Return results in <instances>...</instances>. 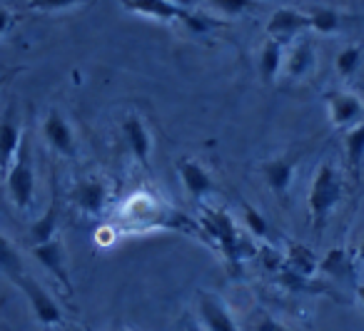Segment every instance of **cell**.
Instances as JSON below:
<instances>
[{
	"mask_svg": "<svg viewBox=\"0 0 364 331\" xmlns=\"http://www.w3.org/2000/svg\"><path fill=\"white\" fill-rule=\"evenodd\" d=\"M344 197V185L339 172L334 170V165L324 162L317 170L309 187V217H312V227L314 229H322L327 224V217L334 212V207L342 202Z\"/></svg>",
	"mask_w": 364,
	"mask_h": 331,
	"instance_id": "obj_1",
	"label": "cell"
},
{
	"mask_svg": "<svg viewBox=\"0 0 364 331\" xmlns=\"http://www.w3.org/2000/svg\"><path fill=\"white\" fill-rule=\"evenodd\" d=\"M6 185H8V197L16 205V210L21 212L31 210L33 197H36V170H33V152L26 135H23L21 150H18L11 170L6 172Z\"/></svg>",
	"mask_w": 364,
	"mask_h": 331,
	"instance_id": "obj_2",
	"label": "cell"
},
{
	"mask_svg": "<svg viewBox=\"0 0 364 331\" xmlns=\"http://www.w3.org/2000/svg\"><path fill=\"white\" fill-rule=\"evenodd\" d=\"M205 222H208L210 234H213L215 239H220V244H223L230 269L237 271V266L242 264V259H245V239L237 232V224L232 222V217H230L228 212L208 210V219Z\"/></svg>",
	"mask_w": 364,
	"mask_h": 331,
	"instance_id": "obj_3",
	"label": "cell"
},
{
	"mask_svg": "<svg viewBox=\"0 0 364 331\" xmlns=\"http://www.w3.org/2000/svg\"><path fill=\"white\" fill-rule=\"evenodd\" d=\"M13 284L23 291V296H26L28 304H31L33 314H36V319L41 321L43 326H60L63 324V309L55 304V299L43 289L41 281H36L33 276L23 274L21 279L13 281Z\"/></svg>",
	"mask_w": 364,
	"mask_h": 331,
	"instance_id": "obj_4",
	"label": "cell"
},
{
	"mask_svg": "<svg viewBox=\"0 0 364 331\" xmlns=\"http://www.w3.org/2000/svg\"><path fill=\"white\" fill-rule=\"evenodd\" d=\"M31 251L38 259V264L46 266L53 274V279L65 289V294H73V281H70V271H68V254H65V244H63V237L55 234L53 239L43 242V244H33Z\"/></svg>",
	"mask_w": 364,
	"mask_h": 331,
	"instance_id": "obj_5",
	"label": "cell"
},
{
	"mask_svg": "<svg viewBox=\"0 0 364 331\" xmlns=\"http://www.w3.org/2000/svg\"><path fill=\"white\" fill-rule=\"evenodd\" d=\"M198 311L200 321H203L208 331H240L228 304L213 291H198Z\"/></svg>",
	"mask_w": 364,
	"mask_h": 331,
	"instance_id": "obj_6",
	"label": "cell"
},
{
	"mask_svg": "<svg viewBox=\"0 0 364 331\" xmlns=\"http://www.w3.org/2000/svg\"><path fill=\"white\" fill-rule=\"evenodd\" d=\"M327 115L334 127H354L364 122V102L352 92H329Z\"/></svg>",
	"mask_w": 364,
	"mask_h": 331,
	"instance_id": "obj_7",
	"label": "cell"
},
{
	"mask_svg": "<svg viewBox=\"0 0 364 331\" xmlns=\"http://www.w3.org/2000/svg\"><path fill=\"white\" fill-rule=\"evenodd\" d=\"M309 28V16L299 11H292V8H279V11L272 13L267 23V36L269 40H277V43H289L299 36L302 31Z\"/></svg>",
	"mask_w": 364,
	"mask_h": 331,
	"instance_id": "obj_8",
	"label": "cell"
},
{
	"mask_svg": "<svg viewBox=\"0 0 364 331\" xmlns=\"http://www.w3.org/2000/svg\"><path fill=\"white\" fill-rule=\"evenodd\" d=\"M43 137L46 142L60 155L73 157L75 155V135H73V127L65 117L58 110H50L43 120Z\"/></svg>",
	"mask_w": 364,
	"mask_h": 331,
	"instance_id": "obj_9",
	"label": "cell"
},
{
	"mask_svg": "<svg viewBox=\"0 0 364 331\" xmlns=\"http://www.w3.org/2000/svg\"><path fill=\"white\" fill-rule=\"evenodd\" d=\"M73 200H75V205L80 207L85 215L97 217V215L105 212L107 200H110V192H107V185L102 180H97V177H87V180H82L80 185L75 187Z\"/></svg>",
	"mask_w": 364,
	"mask_h": 331,
	"instance_id": "obj_10",
	"label": "cell"
},
{
	"mask_svg": "<svg viewBox=\"0 0 364 331\" xmlns=\"http://www.w3.org/2000/svg\"><path fill=\"white\" fill-rule=\"evenodd\" d=\"M177 175H180L182 185H185V190H188V195L193 200H205L215 190V182L210 177V172L203 165H198L195 160H190V157L177 160Z\"/></svg>",
	"mask_w": 364,
	"mask_h": 331,
	"instance_id": "obj_11",
	"label": "cell"
},
{
	"mask_svg": "<svg viewBox=\"0 0 364 331\" xmlns=\"http://www.w3.org/2000/svg\"><path fill=\"white\" fill-rule=\"evenodd\" d=\"M122 6L127 11L137 13V16H147V18H155V21L162 23H172V21H182L188 18V11L172 0H122Z\"/></svg>",
	"mask_w": 364,
	"mask_h": 331,
	"instance_id": "obj_12",
	"label": "cell"
},
{
	"mask_svg": "<svg viewBox=\"0 0 364 331\" xmlns=\"http://www.w3.org/2000/svg\"><path fill=\"white\" fill-rule=\"evenodd\" d=\"M259 172H262L267 187L279 197V200L287 197L289 187H292V180H294V160L292 157H272V160L262 162Z\"/></svg>",
	"mask_w": 364,
	"mask_h": 331,
	"instance_id": "obj_13",
	"label": "cell"
},
{
	"mask_svg": "<svg viewBox=\"0 0 364 331\" xmlns=\"http://www.w3.org/2000/svg\"><path fill=\"white\" fill-rule=\"evenodd\" d=\"M122 135H125L132 157H135L137 162H142V165H147V162H150V152H152V137L145 122L137 115L125 117V122H122Z\"/></svg>",
	"mask_w": 364,
	"mask_h": 331,
	"instance_id": "obj_14",
	"label": "cell"
},
{
	"mask_svg": "<svg viewBox=\"0 0 364 331\" xmlns=\"http://www.w3.org/2000/svg\"><path fill=\"white\" fill-rule=\"evenodd\" d=\"M23 142V132L21 125L13 115L3 117L0 120V172H8L16 160L18 150H21Z\"/></svg>",
	"mask_w": 364,
	"mask_h": 331,
	"instance_id": "obj_15",
	"label": "cell"
},
{
	"mask_svg": "<svg viewBox=\"0 0 364 331\" xmlns=\"http://www.w3.org/2000/svg\"><path fill=\"white\" fill-rule=\"evenodd\" d=\"M314 65V50L309 43H297L292 50L284 55V67L282 72L289 80H299V77H307L309 70Z\"/></svg>",
	"mask_w": 364,
	"mask_h": 331,
	"instance_id": "obj_16",
	"label": "cell"
},
{
	"mask_svg": "<svg viewBox=\"0 0 364 331\" xmlns=\"http://www.w3.org/2000/svg\"><path fill=\"white\" fill-rule=\"evenodd\" d=\"M284 67V45L277 40H267L259 53V75L264 82H274Z\"/></svg>",
	"mask_w": 364,
	"mask_h": 331,
	"instance_id": "obj_17",
	"label": "cell"
},
{
	"mask_svg": "<svg viewBox=\"0 0 364 331\" xmlns=\"http://www.w3.org/2000/svg\"><path fill=\"white\" fill-rule=\"evenodd\" d=\"M284 259H287V269L292 271V274L302 276V279H312L319 271V259L302 244H289Z\"/></svg>",
	"mask_w": 364,
	"mask_h": 331,
	"instance_id": "obj_18",
	"label": "cell"
},
{
	"mask_svg": "<svg viewBox=\"0 0 364 331\" xmlns=\"http://www.w3.org/2000/svg\"><path fill=\"white\" fill-rule=\"evenodd\" d=\"M344 150H347L349 170H352L354 180H359L364 170V122L349 127L347 140H344Z\"/></svg>",
	"mask_w": 364,
	"mask_h": 331,
	"instance_id": "obj_19",
	"label": "cell"
},
{
	"mask_svg": "<svg viewBox=\"0 0 364 331\" xmlns=\"http://www.w3.org/2000/svg\"><path fill=\"white\" fill-rule=\"evenodd\" d=\"M0 271L8 274L11 281H18L26 271H23V256L18 246L8 239L6 234H0Z\"/></svg>",
	"mask_w": 364,
	"mask_h": 331,
	"instance_id": "obj_20",
	"label": "cell"
},
{
	"mask_svg": "<svg viewBox=\"0 0 364 331\" xmlns=\"http://www.w3.org/2000/svg\"><path fill=\"white\" fill-rule=\"evenodd\" d=\"M58 217H60V210H58V197H53V202H50V207H48V212L41 217V219L36 222V224L31 227V239H33V244H43V242L53 239V237L58 234Z\"/></svg>",
	"mask_w": 364,
	"mask_h": 331,
	"instance_id": "obj_21",
	"label": "cell"
},
{
	"mask_svg": "<svg viewBox=\"0 0 364 331\" xmlns=\"http://www.w3.org/2000/svg\"><path fill=\"white\" fill-rule=\"evenodd\" d=\"M319 269H322L324 274L334 276V279H347V276L354 274V264H352V259H349L347 249H339V246L327 251V256L319 261Z\"/></svg>",
	"mask_w": 364,
	"mask_h": 331,
	"instance_id": "obj_22",
	"label": "cell"
},
{
	"mask_svg": "<svg viewBox=\"0 0 364 331\" xmlns=\"http://www.w3.org/2000/svg\"><path fill=\"white\" fill-rule=\"evenodd\" d=\"M339 26H342V18H339V13L332 11V8H317L314 13H309V28L322 33V36L337 33Z\"/></svg>",
	"mask_w": 364,
	"mask_h": 331,
	"instance_id": "obj_23",
	"label": "cell"
},
{
	"mask_svg": "<svg viewBox=\"0 0 364 331\" xmlns=\"http://www.w3.org/2000/svg\"><path fill=\"white\" fill-rule=\"evenodd\" d=\"M242 222L255 239H267L269 237V224L264 219V215L259 210H255L252 205H247V202L242 205Z\"/></svg>",
	"mask_w": 364,
	"mask_h": 331,
	"instance_id": "obj_24",
	"label": "cell"
},
{
	"mask_svg": "<svg viewBox=\"0 0 364 331\" xmlns=\"http://www.w3.org/2000/svg\"><path fill=\"white\" fill-rule=\"evenodd\" d=\"M359 63H362V48H359V45L344 48V50L334 58V67H337V72L342 77L354 75V72H357V67H359Z\"/></svg>",
	"mask_w": 364,
	"mask_h": 331,
	"instance_id": "obj_25",
	"label": "cell"
},
{
	"mask_svg": "<svg viewBox=\"0 0 364 331\" xmlns=\"http://www.w3.org/2000/svg\"><path fill=\"white\" fill-rule=\"evenodd\" d=\"M85 0H28V6L33 11H43V13H53V11H65V8L80 6Z\"/></svg>",
	"mask_w": 364,
	"mask_h": 331,
	"instance_id": "obj_26",
	"label": "cell"
},
{
	"mask_svg": "<svg viewBox=\"0 0 364 331\" xmlns=\"http://www.w3.org/2000/svg\"><path fill=\"white\" fill-rule=\"evenodd\" d=\"M218 11L228 13V16H240V13H245L247 8L255 6V0H210Z\"/></svg>",
	"mask_w": 364,
	"mask_h": 331,
	"instance_id": "obj_27",
	"label": "cell"
},
{
	"mask_svg": "<svg viewBox=\"0 0 364 331\" xmlns=\"http://www.w3.org/2000/svg\"><path fill=\"white\" fill-rule=\"evenodd\" d=\"M255 331H289L287 326H282L277 319H272L269 314H264L262 319L257 321V326H255Z\"/></svg>",
	"mask_w": 364,
	"mask_h": 331,
	"instance_id": "obj_28",
	"label": "cell"
},
{
	"mask_svg": "<svg viewBox=\"0 0 364 331\" xmlns=\"http://www.w3.org/2000/svg\"><path fill=\"white\" fill-rule=\"evenodd\" d=\"M11 26H13V13L6 11V8H0V36H6Z\"/></svg>",
	"mask_w": 364,
	"mask_h": 331,
	"instance_id": "obj_29",
	"label": "cell"
},
{
	"mask_svg": "<svg viewBox=\"0 0 364 331\" xmlns=\"http://www.w3.org/2000/svg\"><path fill=\"white\" fill-rule=\"evenodd\" d=\"M357 264H364V239H362V244H359V249H357Z\"/></svg>",
	"mask_w": 364,
	"mask_h": 331,
	"instance_id": "obj_30",
	"label": "cell"
},
{
	"mask_svg": "<svg viewBox=\"0 0 364 331\" xmlns=\"http://www.w3.org/2000/svg\"><path fill=\"white\" fill-rule=\"evenodd\" d=\"M13 75H16V70H13V72H11V75H3V77H0V90H3V87H6V85H8V80H11V77H13Z\"/></svg>",
	"mask_w": 364,
	"mask_h": 331,
	"instance_id": "obj_31",
	"label": "cell"
},
{
	"mask_svg": "<svg viewBox=\"0 0 364 331\" xmlns=\"http://www.w3.org/2000/svg\"><path fill=\"white\" fill-rule=\"evenodd\" d=\"M185 331H203V329H200V326L195 324V321H188V326H185Z\"/></svg>",
	"mask_w": 364,
	"mask_h": 331,
	"instance_id": "obj_32",
	"label": "cell"
},
{
	"mask_svg": "<svg viewBox=\"0 0 364 331\" xmlns=\"http://www.w3.org/2000/svg\"><path fill=\"white\" fill-rule=\"evenodd\" d=\"M357 296H359V301H362V306H364V284L357 286Z\"/></svg>",
	"mask_w": 364,
	"mask_h": 331,
	"instance_id": "obj_33",
	"label": "cell"
},
{
	"mask_svg": "<svg viewBox=\"0 0 364 331\" xmlns=\"http://www.w3.org/2000/svg\"><path fill=\"white\" fill-rule=\"evenodd\" d=\"M120 331H127V329H120Z\"/></svg>",
	"mask_w": 364,
	"mask_h": 331,
	"instance_id": "obj_34",
	"label": "cell"
}]
</instances>
